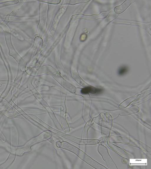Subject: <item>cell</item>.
I'll use <instances>...</instances> for the list:
<instances>
[{
	"label": "cell",
	"mask_w": 151,
	"mask_h": 169,
	"mask_svg": "<svg viewBox=\"0 0 151 169\" xmlns=\"http://www.w3.org/2000/svg\"><path fill=\"white\" fill-rule=\"evenodd\" d=\"M32 119L52 133L60 136L78 145H93L97 144L99 142V141L97 139H81L70 135L65 133L52 127L37 117H34Z\"/></svg>",
	"instance_id": "6da1fadb"
},
{
	"label": "cell",
	"mask_w": 151,
	"mask_h": 169,
	"mask_svg": "<svg viewBox=\"0 0 151 169\" xmlns=\"http://www.w3.org/2000/svg\"><path fill=\"white\" fill-rule=\"evenodd\" d=\"M59 148L66 150L74 153L80 158L93 167L96 166L97 162L78 147L65 141L58 142L56 143Z\"/></svg>",
	"instance_id": "7a4b0ae2"
},
{
	"label": "cell",
	"mask_w": 151,
	"mask_h": 169,
	"mask_svg": "<svg viewBox=\"0 0 151 169\" xmlns=\"http://www.w3.org/2000/svg\"><path fill=\"white\" fill-rule=\"evenodd\" d=\"M52 136V133L50 131L43 132L38 136L32 138L24 146L23 151L25 152L30 151V147L34 145L50 138Z\"/></svg>",
	"instance_id": "3957f363"
},
{
	"label": "cell",
	"mask_w": 151,
	"mask_h": 169,
	"mask_svg": "<svg viewBox=\"0 0 151 169\" xmlns=\"http://www.w3.org/2000/svg\"><path fill=\"white\" fill-rule=\"evenodd\" d=\"M102 91V89H101L91 86H88L82 88L81 90V92L83 94H87L89 93L97 94L100 93Z\"/></svg>",
	"instance_id": "277c9868"
},
{
	"label": "cell",
	"mask_w": 151,
	"mask_h": 169,
	"mask_svg": "<svg viewBox=\"0 0 151 169\" xmlns=\"http://www.w3.org/2000/svg\"><path fill=\"white\" fill-rule=\"evenodd\" d=\"M134 1H125L120 5L116 6L114 9L115 12L118 14L123 12Z\"/></svg>",
	"instance_id": "5b68a950"
},
{
	"label": "cell",
	"mask_w": 151,
	"mask_h": 169,
	"mask_svg": "<svg viewBox=\"0 0 151 169\" xmlns=\"http://www.w3.org/2000/svg\"><path fill=\"white\" fill-rule=\"evenodd\" d=\"M128 67L124 66L120 67L118 71V74L120 75H122L125 74L128 71Z\"/></svg>",
	"instance_id": "8992f818"
}]
</instances>
